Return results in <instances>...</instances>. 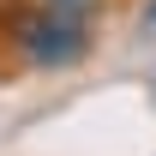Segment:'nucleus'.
<instances>
[{
  "instance_id": "nucleus-1",
  "label": "nucleus",
  "mask_w": 156,
  "mask_h": 156,
  "mask_svg": "<svg viewBox=\"0 0 156 156\" xmlns=\"http://www.w3.org/2000/svg\"><path fill=\"white\" fill-rule=\"evenodd\" d=\"M18 48H24V60L36 72H72L90 54V18L60 12V6H36L18 24Z\"/></svg>"
},
{
  "instance_id": "nucleus-2",
  "label": "nucleus",
  "mask_w": 156,
  "mask_h": 156,
  "mask_svg": "<svg viewBox=\"0 0 156 156\" xmlns=\"http://www.w3.org/2000/svg\"><path fill=\"white\" fill-rule=\"evenodd\" d=\"M42 6H60V12H78V18H96L102 0H42Z\"/></svg>"
},
{
  "instance_id": "nucleus-3",
  "label": "nucleus",
  "mask_w": 156,
  "mask_h": 156,
  "mask_svg": "<svg viewBox=\"0 0 156 156\" xmlns=\"http://www.w3.org/2000/svg\"><path fill=\"white\" fill-rule=\"evenodd\" d=\"M144 30H156V0H150V6H144Z\"/></svg>"
}]
</instances>
